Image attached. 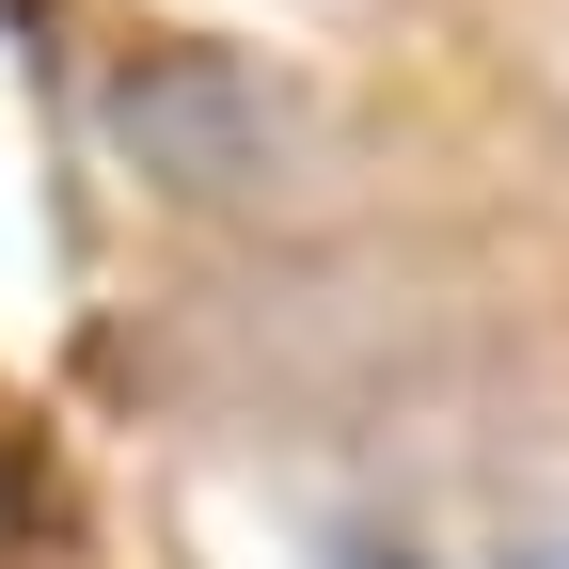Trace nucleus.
Instances as JSON below:
<instances>
[{
    "instance_id": "nucleus-1",
    "label": "nucleus",
    "mask_w": 569,
    "mask_h": 569,
    "mask_svg": "<svg viewBox=\"0 0 569 569\" xmlns=\"http://www.w3.org/2000/svg\"><path fill=\"white\" fill-rule=\"evenodd\" d=\"M490 569H569V507H522V522H507V553H490Z\"/></svg>"
}]
</instances>
